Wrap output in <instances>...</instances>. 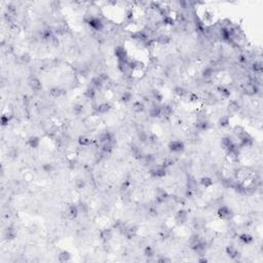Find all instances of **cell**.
I'll use <instances>...</instances> for the list:
<instances>
[{
  "label": "cell",
  "instance_id": "obj_1",
  "mask_svg": "<svg viewBox=\"0 0 263 263\" xmlns=\"http://www.w3.org/2000/svg\"><path fill=\"white\" fill-rule=\"evenodd\" d=\"M86 22H88V25H90L94 30H96V31L100 32L104 28L103 23H102L101 19H99V18H94V17L88 18V19L86 20Z\"/></svg>",
  "mask_w": 263,
  "mask_h": 263
},
{
  "label": "cell",
  "instance_id": "obj_2",
  "mask_svg": "<svg viewBox=\"0 0 263 263\" xmlns=\"http://www.w3.org/2000/svg\"><path fill=\"white\" fill-rule=\"evenodd\" d=\"M217 214H218L219 218H221L222 220H228V219H230L231 217H232V212H231V210L228 208V207H226V206L220 207V208L218 209V212H217Z\"/></svg>",
  "mask_w": 263,
  "mask_h": 263
},
{
  "label": "cell",
  "instance_id": "obj_3",
  "mask_svg": "<svg viewBox=\"0 0 263 263\" xmlns=\"http://www.w3.org/2000/svg\"><path fill=\"white\" fill-rule=\"evenodd\" d=\"M168 149L172 152L178 153L184 150V143L178 141V140H175V141H171L170 144H168Z\"/></svg>",
  "mask_w": 263,
  "mask_h": 263
},
{
  "label": "cell",
  "instance_id": "obj_4",
  "mask_svg": "<svg viewBox=\"0 0 263 263\" xmlns=\"http://www.w3.org/2000/svg\"><path fill=\"white\" fill-rule=\"evenodd\" d=\"M187 219H188V213L187 211L185 210H179L176 214V217H175V220L177 222L179 225H183L187 222Z\"/></svg>",
  "mask_w": 263,
  "mask_h": 263
},
{
  "label": "cell",
  "instance_id": "obj_5",
  "mask_svg": "<svg viewBox=\"0 0 263 263\" xmlns=\"http://www.w3.org/2000/svg\"><path fill=\"white\" fill-rule=\"evenodd\" d=\"M118 69L122 74L129 75L130 73H132V68L130 66V61H118Z\"/></svg>",
  "mask_w": 263,
  "mask_h": 263
},
{
  "label": "cell",
  "instance_id": "obj_6",
  "mask_svg": "<svg viewBox=\"0 0 263 263\" xmlns=\"http://www.w3.org/2000/svg\"><path fill=\"white\" fill-rule=\"evenodd\" d=\"M168 194L167 191L158 188V190L156 191V195H155V201L160 205V204L165 203V201L168 200Z\"/></svg>",
  "mask_w": 263,
  "mask_h": 263
},
{
  "label": "cell",
  "instance_id": "obj_7",
  "mask_svg": "<svg viewBox=\"0 0 263 263\" xmlns=\"http://www.w3.org/2000/svg\"><path fill=\"white\" fill-rule=\"evenodd\" d=\"M207 248H208L207 247V242L205 241H203V239H200V242H198L195 247L192 248V250L197 255H200V256H204V254H205L207 251Z\"/></svg>",
  "mask_w": 263,
  "mask_h": 263
},
{
  "label": "cell",
  "instance_id": "obj_8",
  "mask_svg": "<svg viewBox=\"0 0 263 263\" xmlns=\"http://www.w3.org/2000/svg\"><path fill=\"white\" fill-rule=\"evenodd\" d=\"M114 55H115V57L118 61H127V50H124V47H117L115 50H114Z\"/></svg>",
  "mask_w": 263,
  "mask_h": 263
},
{
  "label": "cell",
  "instance_id": "obj_9",
  "mask_svg": "<svg viewBox=\"0 0 263 263\" xmlns=\"http://www.w3.org/2000/svg\"><path fill=\"white\" fill-rule=\"evenodd\" d=\"M99 141L102 144H106V143H114V136L110 132H105L100 135Z\"/></svg>",
  "mask_w": 263,
  "mask_h": 263
},
{
  "label": "cell",
  "instance_id": "obj_10",
  "mask_svg": "<svg viewBox=\"0 0 263 263\" xmlns=\"http://www.w3.org/2000/svg\"><path fill=\"white\" fill-rule=\"evenodd\" d=\"M150 175L155 178H163L167 175V170L163 167H157L150 171Z\"/></svg>",
  "mask_w": 263,
  "mask_h": 263
},
{
  "label": "cell",
  "instance_id": "obj_11",
  "mask_svg": "<svg viewBox=\"0 0 263 263\" xmlns=\"http://www.w3.org/2000/svg\"><path fill=\"white\" fill-rule=\"evenodd\" d=\"M137 232H138L137 226H127L123 236H126L127 239H133L137 236Z\"/></svg>",
  "mask_w": 263,
  "mask_h": 263
},
{
  "label": "cell",
  "instance_id": "obj_12",
  "mask_svg": "<svg viewBox=\"0 0 263 263\" xmlns=\"http://www.w3.org/2000/svg\"><path fill=\"white\" fill-rule=\"evenodd\" d=\"M29 85L33 91H38L42 88V83L37 77H31L29 79Z\"/></svg>",
  "mask_w": 263,
  "mask_h": 263
},
{
  "label": "cell",
  "instance_id": "obj_13",
  "mask_svg": "<svg viewBox=\"0 0 263 263\" xmlns=\"http://www.w3.org/2000/svg\"><path fill=\"white\" fill-rule=\"evenodd\" d=\"M67 216L69 217L70 219H75L77 218L78 214H79V210H78V207L76 205H71L69 206V208L67 209V212H66Z\"/></svg>",
  "mask_w": 263,
  "mask_h": 263
},
{
  "label": "cell",
  "instance_id": "obj_14",
  "mask_svg": "<svg viewBox=\"0 0 263 263\" xmlns=\"http://www.w3.org/2000/svg\"><path fill=\"white\" fill-rule=\"evenodd\" d=\"M225 252H226L227 256L230 257L231 259H236V258H239V253L237 249L234 246H228V247H226Z\"/></svg>",
  "mask_w": 263,
  "mask_h": 263
},
{
  "label": "cell",
  "instance_id": "obj_15",
  "mask_svg": "<svg viewBox=\"0 0 263 263\" xmlns=\"http://www.w3.org/2000/svg\"><path fill=\"white\" fill-rule=\"evenodd\" d=\"M112 236H113V231H112V229L110 228L104 229V230H102L100 232V237L102 241L104 242H109L112 239Z\"/></svg>",
  "mask_w": 263,
  "mask_h": 263
},
{
  "label": "cell",
  "instance_id": "obj_16",
  "mask_svg": "<svg viewBox=\"0 0 263 263\" xmlns=\"http://www.w3.org/2000/svg\"><path fill=\"white\" fill-rule=\"evenodd\" d=\"M40 36H41V39L43 40V41L50 42V40H52L53 36H55V33L50 29H45L41 32V35H40Z\"/></svg>",
  "mask_w": 263,
  "mask_h": 263
},
{
  "label": "cell",
  "instance_id": "obj_17",
  "mask_svg": "<svg viewBox=\"0 0 263 263\" xmlns=\"http://www.w3.org/2000/svg\"><path fill=\"white\" fill-rule=\"evenodd\" d=\"M16 236H17V232L14 230V227H7L5 231H4V237H5L7 241H12V239H16Z\"/></svg>",
  "mask_w": 263,
  "mask_h": 263
},
{
  "label": "cell",
  "instance_id": "obj_18",
  "mask_svg": "<svg viewBox=\"0 0 263 263\" xmlns=\"http://www.w3.org/2000/svg\"><path fill=\"white\" fill-rule=\"evenodd\" d=\"M50 95L53 99H58V98H60V97H62L64 95V90L58 88V86H56V88H52L50 90Z\"/></svg>",
  "mask_w": 263,
  "mask_h": 263
},
{
  "label": "cell",
  "instance_id": "obj_19",
  "mask_svg": "<svg viewBox=\"0 0 263 263\" xmlns=\"http://www.w3.org/2000/svg\"><path fill=\"white\" fill-rule=\"evenodd\" d=\"M150 116L153 117V118H156V117H160L162 116V107L158 105H154L150 109L149 111Z\"/></svg>",
  "mask_w": 263,
  "mask_h": 263
},
{
  "label": "cell",
  "instance_id": "obj_20",
  "mask_svg": "<svg viewBox=\"0 0 263 263\" xmlns=\"http://www.w3.org/2000/svg\"><path fill=\"white\" fill-rule=\"evenodd\" d=\"M209 127H210V123H209V121L206 120V119H204V120H198L197 124H196V129L200 132L208 131Z\"/></svg>",
  "mask_w": 263,
  "mask_h": 263
},
{
  "label": "cell",
  "instance_id": "obj_21",
  "mask_svg": "<svg viewBox=\"0 0 263 263\" xmlns=\"http://www.w3.org/2000/svg\"><path fill=\"white\" fill-rule=\"evenodd\" d=\"M239 239V241H241L242 244H244V245H250L251 242H253V241H254L253 236H250L249 233H242Z\"/></svg>",
  "mask_w": 263,
  "mask_h": 263
},
{
  "label": "cell",
  "instance_id": "obj_22",
  "mask_svg": "<svg viewBox=\"0 0 263 263\" xmlns=\"http://www.w3.org/2000/svg\"><path fill=\"white\" fill-rule=\"evenodd\" d=\"M70 259H71V255L68 251H62L59 253L58 260L60 262H68L70 261Z\"/></svg>",
  "mask_w": 263,
  "mask_h": 263
},
{
  "label": "cell",
  "instance_id": "obj_23",
  "mask_svg": "<svg viewBox=\"0 0 263 263\" xmlns=\"http://www.w3.org/2000/svg\"><path fill=\"white\" fill-rule=\"evenodd\" d=\"M173 114V108L170 105H163L162 106V116L165 118H168Z\"/></svg>",
  "mask_w": 263,
  "mask_h": 263
},
{
  "label": "cell",
  "instance_id": "obj_24",
  "mask_svg": "<svg viewBox=\"0 0 263 263\" xmlns=\"http://www.w3.org/2000/svg\"><path fill=\"white\" fill-rule=\"evenodd\" d=\"M112 151H113V143H106V144L102 145L101 152L105 155H109Z\"/></svg>",
  "mask_w": 263,
  "mask_h": 263
},
{
  "label": "cell",
  "instance_id": "obj_25",
  "mask_svg": "<svg viewBox=\"0 0 263 263\" xmlns=\"http://www.w3.org/2000/svg\"><path fill=\"white\" fill-rule=\"evenodd\" d=\"M232 145H233V142H232V140L230 139V138H222L221 140V146L222 148H223L224 150H228L229 148H230Z\"/></svg>",
  "mask_w": 263,
  "mask_h": 263
},
{
  "label": "cell",
  "instance_id": "obj_26",
  "mask_svg": "<svg viewBox=\"0 0 263 263\" xmlns=\"http://www.w3.org/2000/svg\"><path fill=\"white\" fill-rule=\"evenodd\" d=\"M40 144V140L38 137H35V136H32L29 138V140H28V145H29L31 148H37L38 146H39Z\"/></svg>",
  "mask_w": 263,
  "mask_h": 263
},
{
  "label": "cell",
  "instance_id": "obj_27",
  "mask_svg": "<svg viewBox=\"0 0 263 263\" xmlns=\"http://www.w3.org/2000/svg\"><path fill=\"white\" fill-rule=\"evenodd\" d=\"M78 143H79V145H80V146L88 147V146H90V145H91V140L88 137H86V136H81V137H79Z\"/></svg>",
  "mask_w": 263,
  "mask_h": 263
},
{
  "label": "cell",
  "instance_id": "obj_28",
  "mask_svg": "<svg viewBox=\"0 0 263 263\" xmlns=\"http://www.w3.org/2000/svg\"><path fill=\"white\" fill-rule=\"evenodd\" d=\"M110 105H109L108 103H104V104H101V105L98 106V108H97V112L100 114H105L107 113L109 110H110Z\"/></svg>",
  "mask_w": 263,
  "mask_h": 263
},
{
  "label": "cell",
  "instance_id": "obj_29",
  "mask_svg": "<svg viewBox=\"0 0 263 263\" xmlns=\"http://www.w3.org/2000/svg\"><path fill=\"white\" fill-rule=\"evenodd\" d=\"M91 84H93V88H95V90H101V88H103L104 82L101 80L100 78H99V76H97V77L93 78V80H91Z\"/></svg>",
  "mask_w": 263,
  "mask_h": 263
},
{
  "label": "cell",
  "instance_id": "obj_30",
  "mask_svg": "<svg viewBox=\"0 0 263 263\" xmlns=\"http://www.w3.org/2000/svg\"><path fill=\"white\" fill-rule=\"evenodd\" d=\"M133 109L136 113H142L143 111L145 110V105L142 103V102H135L134 105H133Z\"/></svg>",
  "mask_w": 263,
  "mask_h": 263
},
{
  "label": "cell",
  "instance_id": "obj_31",
  "mask_svg": "<svg viewBox=\"0 0 263 263\" xmlns=\"http://www.w3.org/2000/svg\"><path fill=\"white\" fill-rule=\"evenodd\" d=\"M219 126H220L221 127H226L229 126V123H230V119H229V116L227 115H224L220 117V119H219L218 121Z\"/></svg>",
  "mask_w": 263,
  "mask_h": 263
},
{
  "label": "cell",
  "instance_id": "obj_32",
  "mask_svg": "<svg viewBox=\"0 0 263 263\" xmlns=\"http://www.w3.org/2000/svg\"><path fill=\"white\" fill-rule=\"evenodd\" d=\"M200 182V185L204 186V187H206V188H209L213 185V180L209 177H203Z\"/></svg>",
  "mask_w": 263,
  "mask_h": 263
},
{
  "label": "cell",
  "instance_id": "obj_33",
  "mask_svg": "<svg viewBox=\"0 0 263 263\" xmlns=\"http://www.w3.org/2000/svg\"><path fill=\"white\" fill-rule=\"evenodd\" d=\"M96 96V90L94 88H86L85 91H84V97H85L86 99H94Z\"/></svg>",
  "mask_w": 263,
  "mask_h": 263
},
{
  "label": "cell",
  "instance_id": "obj_34",
  "mask_svg": "<svg viewBox=\"0 0 263 263\" xmlns=\"http://www.w3.org/2000/svg\"><path fill=\"white\" fill-rule=\"evenodd\" d=\"M144 255H145V256H146L147 258H152V257H154V255H155V250L153 249V248H152L151 246H147V247H145V249H144Z\"/></svg>",
  "mask_w": 263,
  "mask_h": 263
},
{
  "label": "cell",
  "instance_id": "obj_35",
  "mask_svg": "<svg viewBox=\"0 0 263 263\" xmlns=\"http://www.w3.org/2000/svg\"><path fill=\"white\" fill-rule=\"evenodd\" d=\"M217 90H218L219 94H220L223 98H228V97L230 96V91L227 88H225V86H219Z\"/></svg>",
  "mask_w": 263,
  "mask_h": 263
},
{
  "label": "cell",
  "instance_id": "obj_36",
  "mask_svg": "<svg viewBox=\"0 0 263 263\" xmlns=\"http://www.w3.org/2000/svg\"><path fill=\"white\" fill-rule=\"evenodd\" d=\"M239 104L237 103L236 101L230 102V104H229L228 106V111L230 112V113H234V112L239 111Z\"/></svg>",
  "mask_w": 263,
  "mask_h": 263
},
{
  "label": "cell",
  "instance_id": "obj_37",
  "mask_svg": "<svg viewBox=\"0 0 263 263\" xmlns=\"http://www.w3.org/2000/svg\"><path fill=\"white\" fill-rule=\"evenodd\" d=\"M175 94L178 97H181V98H183V97H185V96L188 95V91H186L185 88H181V86H177V88H175Z\"/></svg>",
  "mask_w": 263,
  "mask_h": 263
},
{
  "label": "cell",
  "instance_id": "obj_38",
  "mask_svg": "<svg viewBox=\"0 0 263 263\" xmlns=\"http://www.w3.org/2000/svg\"><path fill=\"white\" fill-rule=\"evenodd\" d=\"M174 163H175V159H174L173 157H165V159H163V162H162V167H163L165 168H167L168 167H172Z\"/></svg>",
  "mask_w": 263,
  "mask_h": 263
},
{
  "label": "cell",
  "instance_id": "obj_39",
  "mask_svg": "<svg viewBox=\"0 0 263 263\" xmlns=\"http://www.w3.org/2000/svg\"><path fill=\"white\" fill-rule=\"evenodd\" d=\"M214 74V69L213 67H207L203 70V76L205 78H210L213 76Z\"/></svg>",
  "mask_w": 263,
  "mask_h": 263
},
{
  "label": "cell",
  "instance_id": "obj_40",
  "mask_svg": "<svg viewBox=\"0 0 263 263\" xmlns=\"http://www.w3.org/2000/svg\"><path fill=\"white\" fill-rule=\"evenodd\" d=\"M170 41H171L170 37H168V35H165V34L159 35V36L157 37V42L160 43V44H167V43H168Z\"/></svg>",
  "mask_w": 263,
  "mask_h": 263
},
{
  "label": "cell",
  "instance_id": "obj_41",
  "mask_svg": "<svg viewBox=\"0 0 263 263\" xmlns=\"http://www.w3.org/2000/svg\"><path fill=\"white\" fill-rule=\"evenodd\" d=\"M131 99H132V94L130 93V91H124L120 97V100L121 102H123V103H129V102L131 101Z\"/></svg>",
  "mask_w": 263,
  "mask_h": 263
},
{
  "label": "cell",
  "instance_id": "obj_42",
  "mask_svg": "<svg viewBox=\"0 0 263 263\" xmlns=\"http://www.w3.org/2000/svg\"><path fill=\"white\" fill-rule=\"evenodd\" d=\"M162 25H165V26H173V25H174V19L172 17H170V16L163 17Z\"/></svg>",
  "mask_w": 263,
  "mask_h": 263
},
{
  "label": "cell",
  "instance_id": "obj_43",
  "mask_svg": "<svg viewBox=\"0 0 263 263\" xmlns=\"http://www.w3.org/2000/svg\"><path fill=\"white\" fill-rule=\"evenodd\" d=\"M152 97H153V99H154V100L156 101V102H162V99H163L162 93H159V91H158L157 90H154V91H152Z\"/></svg>",
  "mask_w": 263,
  "mask_h": 263
},
{
  "label": "cell",
  "instance_id": "obj_44",
  "mask_svg": "<svg viewBox=\"0 0 263 263\" xmlns=\"http://www.w3.org/2000/svg\"><path fill=\"white\" fill-rule=\"evenodd\" d=\"M83 111V106L81 105V104H76V105H74L73 107V113L76 114V115H80L81 113H82Z\"/></svg>",
  "mask_w": 263,
  "mask_h": 263
},
{
  "label": "cell",
  "instance_id": "obj_45",
  "mask_svg": "<svg viewBox=\"0 0 263 263\" xmlns=\"http://www.w3.org/2000/svg\"><path fill=\"white\" fill-rule=\"evenodd\" d=\"M138 138H139L140 142L145 143V142L148 141V134L146 132L142 131V132H140L139 134H138Z\"/></svg>",
  "mask_w": 263,
  "mask_h": 263
},
{
  "label": "cell",
  "instance_id": "obj_46",
  "mask_svg": "<svg viewBox=\"0 0 263 263\" xmlns=\"http://www.w3.org/2000/svg\"><path fill=\"white\" fill-rule=\"evenodd\" d=\"M187 188L192 191H194L196 188H197V184H196V181L194 179H190L188 180V183H187Z\"/></svg>",
  "mask_w": 263,
  "mask_h": 263
},
{
  "label": "cell",
  "instance_id": "obj_47",
  "mask_svg": "<svg viewBox=\"0 0 263 263\" xmlns=\"http://www.w3.org/2000/svg\"><path fill=\"white\" fill-rule=\"evenodd\" d=\"M253 70H254L255 73H261L262 71V64L260 62L253 64Z\"/></svg>",
  "mask_w": 263,
  "mask_h": 263
},
{
  "label": "cell",
  "instance_id": "obj_48",
  "mask_svg": "<svg viewBox=\"0 0 263 263\" xmlns=\"http://www.w3.org/2000/svg\"><path fill=\"white\" fill-rule=\"evenodd\" d=\"M42 170L44 171L45 173H52L53 171V165L52 163H45V165H42Z\"/></svg>",
  "mask_w": 263,
  "mask_h": 263
},
{
  "label": "cell",
  "instance_id": "obj_49",
  "mask_svg": "<svg viewBox=\"0 0 263 263\" xmlns=\"http://www.w3.org/2000/svg\"><path fill=\"white\" fill-rule=\"evenodd\" d=\"M78 207V210H79V213H82V214H85L86 212H88V206L85 205V204H83V203H80L79 204V205L77 206Z\"/></svg>",
  "mask_w": 263,
  "mask_h": 263
},
{
  "label": "cell",
  "instance_id": "obj_50",
  "mask_svg": "<svg viewBox=\"0 0 263 263\" xmlns=\"http://www.w3.org/2000/svg\"><path fill=\"white\" fill-rule=\"evenodd\" d=\"M75 187L77 188L78 190H81L85 187V182L83 180H77L75 182Z\"/></svg>",
  "mask_w": 263,
  "mask_h": 263
},
{
  "label": "cell",
  "instance_id": "obj_51",
  "mask_svg": "<svg viewBox=\"0 0 263 263\" xmlns=\"http://www.w3.org/2000/svg\"><path fill=\"white\" fill-rule=\"evenodd\" d=\"M130 186H131V182H130V181H123V182H122V184H121L120 189H121V191H123V192H124V191L130 189Z\"/></svg>",
  "mask_w": 263,
  "mask_h": 263
},
{
  "label": "cell",
  "instance_id": "obj_52",
  "mask_svg": "<svg viewBox=\"0 0 263 263\" xmlns=\"http://www.w3.org/2000/svg\"><path fill=\"white\" fill-rule=\"evenodd\" d=\"M21 61L23 63H25V64H28L30 62V61H31V58H30V56L28 55V53H24V55L22 56L21 57Z\"/></svg>",
  "mask_w": 263,
  "mask_h": 263
},
{
  "label": "cell",
  "instance_id": "obj_53",
  "mask_svg": "<svg viewBox=\"0 0 263 263\" xmlns=\"http://www.w3.org/2000/svg\"><path fill=\"white\" fill-rule=\"evenodd\" d=\"M189 101L191 103H195V102L198 101V96L195 95V94H189Z\"/></svg>",
  "mask_w": 263,
  "mask_h": 263
},
{
  "label": "cell",
  "instance_id": "obj_54",
  "mask_svg": "<svg viewBox=\"0 0 263 263\" xmlns=\"http://www.w3.org/2000/svg\"><path fill=\"white\" fill-rule=\"evenodd\" d=\"M9 122V117L6 116V115H2L1 117V123L2 126H6L7 123Z\"/></svg>",
  "mask_w": 263,
  "mask_h": 263
},
{
  "label": "cell",
  "instance_id": "obj_55",
  "mask_svg": "<svg viewBox=\"0 0 263 263\" xmlns=\"http://www.w3.org/2000/svg\"><path fill=\"white\" fill-rule=\"evenodd\" d=\"M148 214H149L151 217H156L157 216V210L155 208H150L149 209V212H148Z\"/></svg>",
  "mask_w": 263,
  "mask_h": 263
},
{
  "label": "cell",
  "instance_id": "obj_56",
  "mask_svg": "<svg viewBox=\"0 0 263 263\" xmlns=\"http://www.w3.org/2000/svg\"><path fill=\"white\" fill-rule=\"evenodd\" d=\"M242 132H245V130H244V127H241V126L239 127V126H237V127H234V133H236L237 136H239V134H242Z\"/></svg>",
  "mask_w": 263,
  "mask_h": 263
},
{
  "label": "cell",
  "instance_id": "obj_57",
  "mask_svg": "<svg viewBox=\"0 0 263 263\" xmlns=\"http://www.w3.org/2000/svg\"><path fill=\"white\" fill-rule=\"evenodd\" d=\"M192 195H193V191L187 188V190H186V192H185V197L190 198V197H192Z\"/></svg>",
  "mask_w": 263,
  "mask_h": 263
},
{
  "label": "cell",
  "instance_id": "obj_58",
  "mask_svg": "<svg viewBox=\"0 0 263 263\" xmlns=\"http://www.w3.org/2000/svg\"><path fill=\"white\" fill-rule=\"evenodd\" d=\"M157 262H171V259L167 257H160L157 259Z\"/></svg>",
  "mask_w": 263,
  "mask_h": 263
},
{
  "label": "cell",
  "instance_id": "obj_59",
  "mask_svg": "<svg viewBox=\"0 0 263 263\" xmlns=\"http://www.w3.org/2000/svg\"><path fill=\"white\" fill-rule=\"evenodd\" d=\"M8 155H9V156H11V158L17 157V156H18V151H17V150H11V151H9Z\"/></svg>",
  "mask_w": 263,
  "mask_h": 263
},
{
  "label": "cell",
  "instance_id": "obj_60",
  "mask_svg": "<svg viewBox=\"0 0 263 263\" xmlns=\"http://www.w3.org/2000/svg\"><path fill=\"white\" fill-rule=\"evenodd\" d=\"M198 262H208V259H207V258H200Z\"/></svg>",
  "mask_w": 263,
  "mask_h": 263
}]
</instances>
